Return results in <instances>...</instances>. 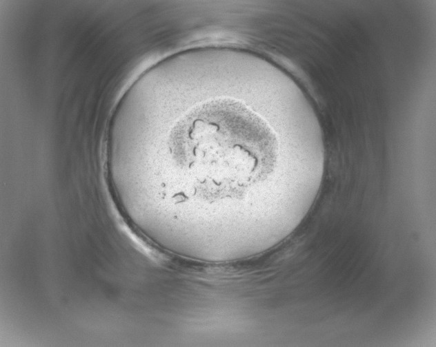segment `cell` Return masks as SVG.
Wrapping results in <instances>:
<instances>
[{
    "instance_id": "1",
    "label": "cell",
    "mask_w": 436,
    "mask_h": 347,
    "mask_svg": "<svg viewBox=\"0 0 436 347\" xmlns=\"http://www.w3.org/2000/svg\"><path fill=\"white\" fill-rule=\"evenodd\" d=\"M163 142L161 151L130 169L127 179L153 187L175 218L209 239L271 237L310 196L295 175L315 174L289 167L274 127L241 101L217 98L191 107Z\"/></svg>"
}]
</instances>
